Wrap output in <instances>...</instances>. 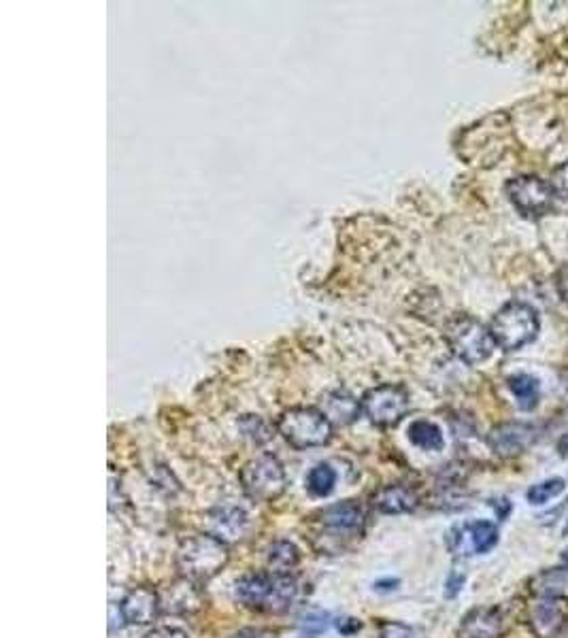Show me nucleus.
<instances>
[{
  "mask_svg": "<svg viewBox=\"0 0 568 638\" xmlns=\"http://www.w3.org/2000/svg\"><path fill=\"white\" fill-rule=\"evenodd\" d=\"M560 559H563V566L568 570V549L563 551V558H560Z\"/></svg>",
  "mask_w": 568,
  "mask_h": 638,
  "instance_id": "obj_32",
  "label": "nucleus"
},
{
  "mask_svg": "<svg viewBox=\"0 0 568 638\" xmlns=\"http://www.w3.org/2000/svg\"><path fill=\"white\" fill-rule=\"evenodd\" d=\"M362 413L367 415L370 424L379 428H391L401 421L409 411V394L401 386H377L369 389L360 400Z\"/></svg>",
  "mask_w": 568,
  "mask_h": 638,
  "instance_id": "obj_7",
  "label": "nucleus"
},
{
  "mask_svg": "<svg viewBox=\"0 0 568 638\" xmlns=\"http://www.w3.org/2000/svg\"><path fill=\"white\" fill-rule=\"evenodd\" d=\"M300 562L298 547L290 540H277L271 545L269 556H266V566L273 575H290Z\"/></svg>",
  "mask_w": 568,
  "mask_h": 638,
  "instance_id": "obj_19",
  "label": "nucleus"
},
{
  "mask_svg": "<svg viewBox=\"0 0 568 638\" xmlns=\"http://www.w3.org/2000/svg\"><path fill=\"white\" fill-rule=\"evenodd\" d=\"M381 638H411V630L402 623H385L381 628Z\"/></svg>",
  "mask_w": 568,
  "mask_h": 638,
  "instance_id": "obj_28",
  "label": "nucleus"
},
{
  "mask_svg": "<svg viewBox=\"0 0 568 638\" xmlns=\"http://www.w3.org/2000/svg\"><path fill=\"white\" fill-rule=\"evenodd\" d=\"M120 609L126 623H133V626H149V623L158 620L162 611L160 594L152 588H145V585H143V588H134L123 598Z\"/></svg>",
  "mask_w": 568,
  "mask_h": 638,
  "instance_id": "obj_12",
  "label": "nucleus"
},
{
  "mask_svg": "<svg viewBox=\"0 0 568 638\" xmlns=\"http://www.w3.org/2000/svg\"><path fill=\"white\" fill-rule=\"evenodd\" d=\"M241 485L252 500L273 503L285 492L287 479L284 464L271 453L258 455L241 468Z\"/></svg>",
  "mask_w": 568,
  "mask_h": 638,
  "instance_id": "obj_6",
  "label": "nucleus"
},
{
  "mask_svg": "<svg viewBox=\"0 0 568 638\" xmlns=\"http://www.w3.org/2000/svg\"><path fill=\"white\" fill-rule=\"evenodd\" d=\"M145 638H189V636L181 628L162 626V628H154L152 633H147Z\"/></svg>",
  "mask_w": 568,
  "mask_h": 638,
  "instance_id": "obj_29",
  "label": "nucleus"
},
{
  "mask_svg": "<svg viewBox=\"0 0 568 638\" xmlns=\"http://www.w3.org/2000/svg\"><path fill=\"white\" fill-rule=\"evenodd\" d=\"M445 543L455 558L479 556V553L492 551L498 545V528L492 522H483V519L466 522L454 526L447 532Z\"/></svg>",
  "mask_w": 568,
  "mask_h": 638,
  "instance_id": "obj_9",
  "label": "nucleus"
},
{
  "mask_svg": "<svg viewBox=\"0 0 568 638\" xmlns=\"http://www.w3.org/2000/svg\"><path fill=\"white\" fill-rule=\"evenodd\" d=\"M239 602L252 611L266 613H284L292 607L298 596V583L290 575H273V572H250L237 581Z\"/></svg>",
  "mask_w": 568,
  "mask_h": 638,
  "instance_id": "obj_2",
  "label": "nucleus"
},
{
  "mask_svg": "<svg viewBox=\"0 0 568 638\" xmlns=\"http://www.w3.org/2000/svg\"><path fill=\"white\" fill-rule=\"evenodd\" d=\"M449 347L468 367L486 362L494 354L496 341L488 325L471 315H454L445 325Z\"/></svg>",
  "mask_w": 568,
  "mask_h": 638,
  "instance_id": "obj_5",
  "label": "nucleus"
},
{
  "mask_svg": "<svg viewBox=\"0 0 568 638\" xmlns=\"http://www.w3.org/2000/svg\"><path fill=\"white\" fill-rule=\"evenodd\" d=\"M160 602H162V611H166V613L189 615L202 609L205 598H202V591L198 590V583L181 577L162 591Z\"/></svg>",
  "mask_w": 568,
  "mask_h": 638,
  "instance_id": "obj_14",
  "label": "nucleus"
},
{
  "mask_svg": "<svg viewBox=\"0 0 568 638\" xmlns=\"http://www.w3.org/2000/svg\"><path fill=\"white\" fill-rule=\"evenodd\" d=\"M364 516L362 506L354 503V500H345V503H337L319 513V522L326 530L332 534H343V537H358L364 530Z\"/></svg>",
  "mask_w": 568,
  "mask_h": 638,
  "instance_id": "obj_13",
  "label": "nucleus"
},
{
  "mask_svg": "<svg viewBox=\"0 0 568 638\" xmlns=\"http://www.w3.org/2000/svg\"><path fill=\"white\" fill-rule=\"evenodd\" d=\"M564 534H568V526H566V528H564Z\"/></svg>",
  "mask_w": 568,
  "mask_h": 638,
  "instance_id": "obj_33",
  "label": "nucleus"
},
{
  "mask_svg": "<svg viewBox=\"0 0 568 638\" xmlns=\"http://www.w3.org/2000/svg\"><path fill=\"white\" fill-rule=\"evenodd\" d=\"M370 505H373L375 511L385 513V516H401V513L417 509V505H420V494H417L413 487L402 484L385 485L373 494Z\"/></svg>",
  "mask_w": 568,
  "mask_h": 638,
  "instance_id": "obj_15",
  "label": "nucleus"
},
{
  "mask_svg": "<svg viewBox=\"0 0 568 638\" xmlns=\"http://www.w3.org/2000/svg\"><path fill=\"white\" fill-rule=\"evenodd\" d=\"M409 441L415 447L423 449V452H441L443 445H445L441 428L426 420H417L409 426Z\"/></svg>",
  "mask_w": 568,
  "mask_h": 638,
  "instance_id": "obj_21",
  "label": "nucleus"
},
{
  "mask_svg": "<svg viewBox=\"0 0 568 638\" xmlns=\"http://www.w3.org/2000/svg\"><path fill=\"white\" fill-rule=\"evenodd\" d=\"M337 484V473L332 471L328 464H317L316 468H311L309 477H306V487L313 496H328V494L335 490Z\"/></svg>",
  "mask_w": 568,
  "mask_h": 638,
  "instance_id": "obj_22",
  "label": "nucleus"
},
{
  "mask_svg": "<svg viewBox=\"0 0 568 638\" xmlns=\"http://www.w3.org/2000/svg\"><path fill=\"white\" fill-rule=\"evenodd\" d=\"M539 328L541 322L537 311L520 301L507 303L489 324L496 347L505 351H518L524 345L532 343L539 335Z\"/></svg>",
  "mask_w": 568,
  "mask_h": 638,
  "instance_id": "obj_3",
  "label": "nucleus"
},
{
  "mask_svg": "<svg viewBox=\"0 0 568 638\" xmlns=\"http://www.w3.org/2000/svg\"><path fill=\"white\" fill-rule=\"evenodd\" d=\"M505 190L511 205L524 215V218H543L545 213L552 211V186L545 184L543 179L534 177V175H521V177L507 181Z\"/></svg>",
  "mask_w": 568,
  "mask_h": 638,
  "instance_id": "obj_8",
  "label": "nucleus"
},
{
  "mask_svg": "<svg viewBox=\"0 0 568 638\" xmlns=\"http://www.w3.org/2000/svg\"><path fill=\"white\" fill-rule=\"evenodd\" d=\"M230 638H273V633H269V630H260V628H247V630H241L237 634H232Z\"/></svg>",
  "mask_w": 568,
  "mask_h": 638,
  "instance_id": "obj_30",
  "label": "nucleus"
},
{
  "mask_svg": "<svg viewBox=\"0 0 568 638\" xmlns=\"http://www.w3.org/2000/svg\"><path fill=\"white\" fill-rule=\"evenodd\" d=\"M239 428L243 430V434L247 436V439L258 442V445L260 442H266L273 436L271 426L266 424L263 418H258V415H245V418H241Z\"/></svg>",
  "mask_w": 568,
  "mask_h": 638,
  "instance_id": "obj_24",
  "label": "nucleus"
},
{
  "mask_svg": "<svg viewBox=\"0 0 568 638\" xmlns=\"http://www.w3.org/2000/svg\"><path fill=\"white\" fill-rule=\"evenodd\" d=\"M277 432L294 449H311L330 442L332 424L316 407H294L279 415Z\"/></svg>",
  "mask_w": 568,
  "mask_h": 638,
  "instance_id": "obj_4",
  "label": "nucleus"
},
{
  "mask_svg": "<svg viewBox=\"0 0 568 638\" xmlns=\"http://www.w3.org/2000/svg\"><path fill=\"white\" fill-rule=\"evenodd\" d=\"M534 441H537V428L524 421H505V424L494 426L488 434V445L502 458L524 453L528 447L534 445Z\"/></svg>",
  "mask_w": 568,
  "mask_h": 638,
  "instance_id": "obj_10",
  "label": "nucleus"
},
{
  "mask_svg": "<svg viewBox=\"0 0 568 638\" xmlns=\"http://www.w3.org/2000/svg\"><path fill=\"white\" fill-rule=\"evenodd\" d=\"M550 186H552V190H553V194H556V197H560L568 203V162L560 165L556 171L552 173Z\"/></svg>",
  "mask_w": 568,
  "mask_h": 638,
  "instance_id": "obj_26",
  "label": "nucleus"
},
{
  "mask_svg": "<svg viewBox=\"0 0 568 638\" xmlns=\"http://www.w3.org/2000/svg\"><path fill=\"white\" fill-rule=\"evenodd\" d=\"M502 613L496 607H477L468 611L458 628V638H500Z\"/></svg>",
  "mask_w": 568,
  "mask_h": 638,
  "instance_id": "obj_17",
  "label": "nucleus"
},
{
  "mask_svg": "<svg viewBox=\"0 0 568 638\" xmlns=\"http://www.w3.org/2000/svg\"><path fill=\"white\" fill-rule=\"evenodd\" d=\"M566 490L564 479H547L541 481V484H534L530 490H528L526 498L530 505H547L550 500L560 496Z\"/></svg>",
  "mask_w": 568,
  "mask_h": 638,
  "instance_id": "obj_23",
  "label": "nucleus"
},
{
  "mask_svg": "<svg viewBox=\"0 0 568 638\" xmlns=\"http://www.w3.org/2000/svg\"><path fill=\"white\" fill-rule=\"evenodd\" d=\"M566 622V602L560 596H541L530 609V626L537 638H556Z\"/></svg>",
  "mask_w": 568,
  "mask_h": 638,
  "instance_id": "obj_11",
  "label": "nucleus"
},
{
  "mask_svg": "<svg viewBox=\"0 0 568 638\" xmlns=\"http://www.w3.org/2000/svg\"><path fill=\"white\" fill-rule=\"evenodd\" d=\"M509 389H511L520 409H524V411H532V409L539 405L541 386L539 379H534L532 375L521 373L509 377Z\"/></svg>",
  "mask_w": 568,
  "mask_h": 638,
  "instance_id": "obj_20",
  "label": "nucleus"
},
{
  "mask_svg": "<svg viewBox=\"0 0 568 638\" xmlns=\"http://www.w3.org/2000/svg\"><path fill=\"white\" fill-rule=\"evenodd\" d=\"M228 559H230L228 545L211 534H194V537L184 538L175 556L179 575L198 585L218 577L226 569Z\"/></svg>",
  "mask_w": 568,
  "mask_h": 638,
  "instance_id": "obj_1",
  "label": "nucleus"
},
{
  "mask_svg": "<svg viewBox=\"0 0 568 638\" xmlns=\"http://www.w3.org/2000/svg\"><path fill=\"white\" fill-rule=\"evenodd\" d=\"M319 411H322L332 426H349L358 420V415L362 411L360 400H356L354 396L348 392H328L322 399V405H319Z\"/></svg>",
  "mask_w": 568,
  "mask_h": 638,
  "instance_id": "obj_18",
  "label": "nucleus"
},
{
  "mask_svg": "<svg viewBox=\"0 0 568 638\" xmlns=\"http://www.w3.org/2000/svg\"><path fill=\"white\" fill-rule=\"evenodd\" d=\"M328 613H324V611H309V613H305L300 617V626L306 633H322L328 626Z\"/></svg>",
  "mask_w": 568,
  "mask_h": 638,
  "instance_id": "obj_25",
  "label": "nucleus"
},
{
  "mask_svg": "<svg viewBox=\"0 0 568 638\" xmlns=\"http://www.w3.org/2000/svg\"><path fill=\"white\" fill-rule=\"evenodd\" d=\"M465 581H466V577L462 575V572L458 570H452L449 572V577H447V583H445V596L447 598H455L460 594V590L465 588Z\"/></svg>",
  "mask_w": 568,
  "mask_h": 638,
  "instance_id": "obj_27",
  "label": "nucleus"
},
{
  "mask_svg": "<svg viewBox=\"0 0 568 638\" xmlns=\"http://www.w3.org/2000/svg\"><path fill=\"white\" fill-rule=\"evenodd\" d=\"M398 588V579H385V581H377L375 590L377 591H391Z\"/></svg>",
  "mask_w": 568,
  "mask_h": 638,
  "instance_id": "obj_31",
  "label": "nucleus"
},
{
  "mask_svg": "<svg viewBox=\"0 0 568 638\" xmlns=\"http://www.w3.org/2000/svg\"><path fill=\"white\" fill-rule=\"evenodd\" d=\"M205 530L228 545V540H237L245 534L247 516L241 509H234V506L213 509L205 516Z\"/></svg>",
  "mask_w": 568,
  "mask_h": 638,
  "instance_id": "obj_16",
  "label": "nucleus"
}]
</instances>
